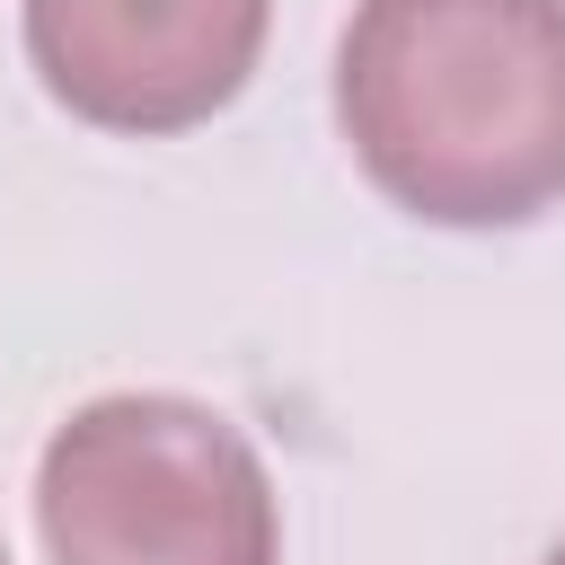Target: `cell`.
Listing matches in <instances>:
<instances>
[{"label":"cell","instance_id":"3957f363","mask_svg":"<svg viewBox=\"0 0 565 565\" xmlns=\"http://www.w3.org/2000/svg\"><path fill=\"white\" fill-rule=\"evenodd\" d=\"M265 26L274 0H26V62L62 115L159 141L247 88Z\"/></svg>","mask_w":565,"mask_h":565},{"label":"cell","instance_id":"5b68a950","mask_svg":"<svg viewBox=\"0 0 565 565\" xmlns=\"http://www.w3.org/2000/svg\"><path fill=\"white\" fill-rule=\"evenodd\" d=\"M0 565H9V547H0Z\"/></svg>","mask_w":565,"mask_h":565},{"label":"cell","instance_id":"7a4b0ae2","mask_svg":"<svg viewBox=\"0 0 565 565\" xmlns=\"http://www.w3.org/2000/svg\"><path fill=\"white\" fill-rule=\"evenodd\" d=\"M53 565H274L282 512L256 441L203 397H88L35 468Z\"/></svg>","mask_w":565,"mask_h":565},{"label":"cell","instance_id":"6da1fadb","mask_svg":"<svg viewBox=\"0 0 565 565\" xmlns=\"http://www.w3.org/2000/svg\"><path fill=\"white\" fill-rule=\"evenodd\" d=\"M353 168L433 230L565 203V0H362L335 44Z\"/></svg>","mask_w":565,"mask_h":565},{"label":"cell","instance_id":"277c9868","mask_svg":"<svg viewBox=\"0 0 565 565\" xmlns=\"http://www.w3.org/2000/svg\"><path fill=\"white\" fill-rule=\"evenodd\" d=\"M539 565H565V539H556V547H547V556H539Z\"/></svg>","mask_w":565,"mask_h":565}]
</instances>
